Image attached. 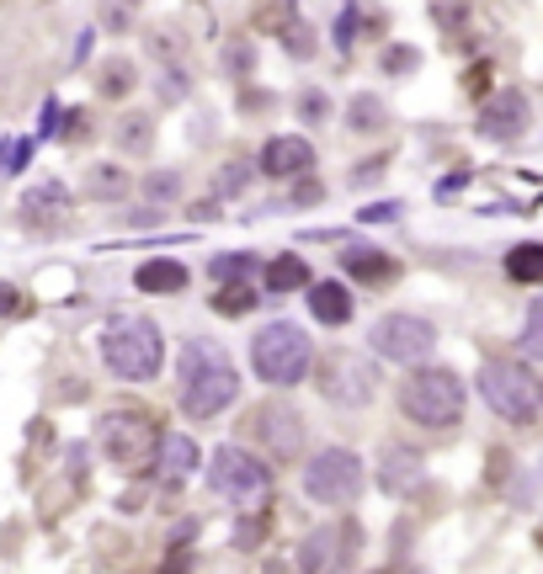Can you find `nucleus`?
<instances>
[{"label": "nucleus", "instance_id": "c9c22d12", "mask_svg": "<svg viewBox=\"0 0 543 574\" xmlns=\"http://www.w3.org/2000/svg\"><path fill=\"white\" fill-rule=\"evenodd\" d=\"M294 202H298V208H309V202H320V187H315V181H304Z\"/></svg>", "mask_w": 543, "mask_h": 574}, {"label": "nucleus", "instance_id": "6ab92c4d", "mask_svg": "<svg viewBox=\"0 0 543 574\" xmlns=\"http://www.w3.org/2000/svg\"><path fill=\"white\" fill-rule=\"evenodd\" d=\"M309 309H315L320 325H346V319H352V293H346L342 283H320L309 293Z\"/></svg>", "mask_w": 543, "mask_h": 574}, {"label": "nucleus", "instance_id": "9b49d317", "mask_svg": "<svg viewBox=\"0 0 543 574\" xmlns=\"http://www.w3.org/2000/svg\"><path fill=\"white\" fill-rule=\"evenodd\" d=\"M250 436H256V447H261V453L283 457V463L304 453V420H298V409L283 405V399H272V405H256Z\"/></svg>", "mask_w": 543, "mask_h": 574}, {"label": "nucleus", "instance_id": "5701e85b", "mask_svg": "<svg viewBox=\"0 0 543 574\" xmlns=\"http://www.w3.org/2000/svg\"><path fill=\"white\" fill-rule=\"evenodd\" d=\"M506 271H512V283H543V245H517L512 256H506Z\"/></svg>", "mask_w": 543, "mask_h": 574}, {"label": "nucleus", "instance_id": "f704fd0d", "mask_svg": "<svg viewBox=\"0 0 543 574\" xmlns=\"http://www.w3.org/2000/svg\"><path fill=\"white\" fill-rule=\"evenodd\" d=\"M229 70H235V75H246V70H250V48H240V43L229 48Z\"/></svg>", "mask_w": 543, "mask_h": 574}, {"label": "nucleus", "instance_id": "f3484780", "mask_svg": "<svg viewBox=\"0 0 543 574\" xmlns=\"http://www.w3.org/2000/svg\"><path fill=\"white\" fill-rule=\"evenodd\" d=\"M315 166V149H309V139H272L267 149H261V170L267 176H277V181H288V176H304V170Z\"/></svg>", "mask_w": 543, "mask_h": 574}, {"label": "nucleus", "instance_id": "7c9ffc66", "mask_svg": "<svg viewBox=\"0 0 543 574\" xmlns=\"http://www.w3.org/2000/svg\"><path fill=\"white\" fill-rule=\"evenodd\" d=\"M128 86H134V65H107V75H101V91L124 96Z\"/></svg>", "mask_w": 543, "mask_h": 574}, {"label": "nucleus", "instance_id": "7ed1b4c3", "mask_svg": "<svg viewBox=\"0 0 543 574\" xmlns=\"http://www.w3.org/2000/svg\"><path fill=\"white\" fill-rule=\"evenodd\" d=\"M250 367H256V378L272 383V388H294V383L309 378V367H315V346H309V335L298 330V325L283 319V325L256 330Z\"/></svg>", "mask_w": 543, "mask_h": 574}, {"label": "nucleus", "instance_id": "2eb2a0df", "mask_svg": "<svg viewBox=\"0 0 543 574\" xmlns=\"http://www.w3.org/2000/svg\"><path fill=\"white\" fill-rule=\"evenodd\" d=\"M70 214V191L59 187V181H43V187H32L22 197V218L32 229H59Z\"/></svg>", "mask_w": 543, "mask_h": 574}, {"label": "nucleus", "instance_id": "f257e3e1", "mask_svg": "<svg viewBox=\"0 0 543 574\" xmlns=\"http://www.w3.org/2000/svg\"><path fill=\"white\" fill-rule=\"evenodd\" d=\"M235 394H240V373L229 352L214 340H187L181 346V409L192 420H214L235 405Z\"/></svg>", "mask_w": 543, "mask_h": 574}, {"label": "nucleus", "instance_id": "bb28decb", "mask_svg": "<svg viewBox=\"0 0 543 574\" xmlns=\"http://www.w3.org/2000/svg\"><path fill=\"white\" fill-rule=\"evenodd\" d=\"M208 271H214V277H250V271H256V256H219V261L208 266Z\"/></svg>", "mask_w": 543, "mask_h": 574}, {"label": "nucleus", "instance_id": "a211bd4d", "mask_svg": "<svg viewBox=\"0 0 543 574\" xmlns=\"http://www.w3.org/2000/svg\"><path fill=\"white\" fill-rule=\"evenodd\" d=\"M378 484H384V495H411L421 484V457L405 453V447H389L378 463Z\"/></svg>", "mask_w": 543, "mask_h": 574}, {"label": "nucleus", "instance_id": "dca6fc26", "mask_svg": "<svg viewBox=\"0 0 543 574\" xmlns=\"http://www.w3.org/2000/svg\"><path fill=\"white\" fill-rule=\"evenodd\" d=\"M342 266H346V277H357L363 287H389L399 277L395 256H384V250H373V245H352V250H342Z\"/></svg>", "mask_w": 543, "mask_h": 574}, {"label": "nucleus", "instance_id": "f8f14e48", "mask_svg": "<svg viewBox=\"0 0 543 574\" xmlns=\"http://www.w3.org/2000/svg\"><path fill=\"white\" fill-rule=\"evenodd\" d=\"M527 122H533V101H527V91H501L495 101H485V112H480V133H485V139L512 144V139L527 133Z\"/></svg>", "mask_w": 543, "mask_h": 574}, {"label": "nucleus", "instance_id": "b1692460", "mask_svg": "<svg viewBox=\"0 0 543 574\" xmlns=\"http://www.w3.org/2000/svg\"><path fill=\"white\" fill-rule=\"evenodd\" d=\"M124 191H128V176L118 166H97V170H91V197L112 202V197H124Z\"/></svg>", "mask_w": 543, "mask_h": 574}, {"label": "nucleus", "instance_id": "20e7f679", "mask_svg": "<svg viewBox=\"0 0 543 574\" xmlns=\"http://www.w3.org/2000/svg\"><path fill=\"white\" fill-rule=\"evenodd\" d=\"M399 409L426 430L458 426V415H464V383L453 378L447 367H421L416 378H405V388H399Z\"/></svg>", "mask_w": 543, "mask_h": 574}, {"label": "nucleus", "instance_id": "393cba45", "mask_svg": "<svg viewBox=\"0 0 543 574\" xmlns=\"http://www.w3.org/2000/svg\"><path fill=\"white\" fill-rule=\"evenodd\" d=\"M214 309L219 314H250L256 309V293H250L246 283H229L224 293H214Z\"/></svg>", "mask_w": 543, "mask_h": 574}, {"label": "nucleus", "instance_id": "cd10ccee", "mask_svg": "<svg viewBox=\"0 0 543 574\" xmlns=\"http://www.w3.org/2000/svg\"><path fill=\"white\" fill-rule=\"evenodd\" d=\"M298 118H304V122H325V118H330V101H325V91H304V96H298Z\"/></svg>", "mask_w": 543, "mask_h": 574}, {"label": "nucleus", "instance_id": "412c9836", "mask_svg": "<svg viewBox=\"0 0 543 574\" xmlns=\"http://www.w3.org/2000/svg\"><path fill=\"white\" fill-rule=\"evenodd\" d=\"M134 283L145 287V293H181V287H187V266L181 261H145Z\"/></svg>", "mask_w": 543, "mask_h": 574}, {"label": "nucleus", "instance_id": "6e6552de", "mask_svg": "<svg viewBox=\"0 0 543 574\" xmlns=\"http://www.w3.org/2000/svg\"><path fill=\"white\" fill-rule=\"evenodd\" d=\"M363 478H368L363 457L346 453V447H325V453L304 468V495L315 505H346L363 495Z\"/></svg>", "mask_w": 543, "mask_h": 574}, {"label": "nucleus", "instance_id": "aec40b11", "mask_svg": "<svg viewBox=\"0 0 543 574\" xmlns=\"http://www.w3.org/2000/svg\"><path fill=\"white\" fill-rule=\"evenodd\" d=\"M118 155H149V139H155V122H149V112H124L118 118Z\"/></svg>", "mask_w": 543, "mask_h": 574}, {"label": "nucleus", "instance_id": "4468645a", "mask_svg": "<svg viewBox=\"0 0 543 574\" xmlns=\"http://www.w3.org/2000/svg\"><path fill=\"white\" fill-rule=\"evenodd\" d=\"M198 468V442L192 436H181V430H171V436H160L155 442V474H160V484H181V478Z\"/></svg>", "mask_w": 543, "mask_h": 574}, {"label": "nucleus", "instance_id": "2f4dec72", "mask_svg": "<svg viewBox=\"0 0 543 574\" xmlns=\"http://www.w3.org/2000/svg\"><path fill=\"white\" fill-rule=\"evenodd\" d=\"M250 181V170L246 166H224L219 170V181H214V191H219V197H229V191H240Z\"/></svg>", "mask_w": 543, "mask_h": 574}, {"label": "nucleus", "instance_id": "ddd939ff", "mask_svg": "<svg viewBox=\"0 0 543 574\" xmlns=\"http://www.w3.org/2000/svg\"><path fill=\"white\" fill-rule=\"evenodd\" d=\"M352 548H357V526H342V532H309L304 537V553H298V564L304 570H342L346 558H352Z\"/></svg>", "mask_w": 543, "mask_h": 574}, {"label": "nucleus", "instance_id": "a878e982", "mask_svg": "<svg viewBox=\"0 0 543 574\" xmlns=\"http://www.w3.org/2000/svg\"><path fill=\"white\" fill-rule=\"evenodd\" d=\"M378 122H384V101L357 96V101H352V128H357V133H368V128H378Z\"/></svg>", "mask_w": 543, "mask_h": 574}, {"label": "nucleus", "instance_id": "1a4fd4ad", "mask_svg": "<svg viewBox=\"0 0 543 574\" xmlns=\"http://www.w3.org/2000/svg\"><path fill=\"white\" fill-rule=\"evenodd\" d=\"M309 373H315V367H309ZM315 378H320V394L336 409H363V405H373V394H378V367H373L368 357H357V352H330Z\"/></svg>", "mask_w": 543, "mask_h": 574}, {"label": "nucleus", "instance_id": "c756f323", "mask_svg": "<svg viewBox=\"0 0 543 574\" xmlns=\"http://www.w3.org/2000/svg\"><path fill=\"white\" fill-rule=\"evenodd\" d=\"M101 17H107L112 32H128V22H134V0H101Z\"/></svg>", "mask_w": 543, "mask_h": 574}, {"label": "nucleus", "instance_id": "f03ea898", "mask_svg": "<svg viewBox=\"0 0 543 574\" xmlns=\"http://www.w3.org/2000/svg\"><path fill=\"white\" fill-rule=\"evenodd\" d=\"M101 357H107V367H112V378L149 383L155 373H160V362H166V340H160V330H155L149 319L124 314V319H112L107 335H101Z\"/></svg>", "mask_w": 543, "mask_h": 574}, {"label": "nucleus", "instance_id": "c85d7f7f", "mask_svg": "<svg viewBox=\"0 0 543 574\" xmlns=\"http://www.w3.org/2000/svg\"><path fill=\"white\" fill-rule=\"evenodd\" d=\"M176 191H181V176H176V170H166V176H149V181H145V197H155V202H171Z\"/></svg>", "mask_w": 543, "mask_h": 574}, {"label": "nucleus", "instance_id": "39448f33", "mask_svg": "<svg viewBox=\"0 0 543 574\" xmlns=\"http://www.w3.org/2000/svg\"><path fill=\"white\" fill-rule=\"evenodd\" d=\"M480 394L512 426H533L543 409V388L533 378V367H522V362H485L480 367Z\"/></svg>", "mask_w": 543, "mask_h": 574}, {"label": "nucleus", "instance_id": "473e14b6", "mask_svg": "<svg viewBox=\"0 0 543 574\" xmlns=\"http://www.w3.org/2000/svg\"><path fill=\"white\" fill-rule=\"evenodd\" d=\"M283 43H288L298 59H304V53H315V32H309L304 22H294V32H283Z\"/></svg>", "mask_w": 543, "mask_h": 574}, {"label": "nucleus", "instance_id": "72a5a7b5", "mask_svg": "<svg viewBox=\"0 0 543 574\" xmlns=\"http://www.w3.org/2000/svg\"><path fill=\"white\" fill-rule=\"evenodd\" d=\"M411 65H421L416 48H389V53H384V70H389V75H405Z\"/></svg>", "mask_w": 543, "mask_h": 574}, {"label": "nucleus", "instance_id": "e433bc0d", "mask_svg": "<svg viewBox=\"0 0 543 574\" xmlns=\"http://www.w3.org/2000/svg\"><path fill=\"white\" fill-rule=\"evenodd\" d=\"M6 309H17V287H11V283H0V314H6Z\"/></svg>", "mask_w": 543, "mask_h": 574}, {"label": "nucleus", "instance_id": "423d86ee", "mask_svg": "<svg viewBox=\"0 0 543 574\" xmlns=\"http://www.w3.org/2000/svg\"><path fill=\"white\" fill-rule=\"evenodd\" d=\"M208 484H214V495H224V501L261 511L272 495V468L256 453H246V447H219V453L208 457Z\"/></svg>", "mask_w": 543, "mask_h": 574}, {"label": "nucleus", "instance_id": "9d476101", "mask_svg": "<svg viewBox=\"0 0 543 574\" xmlns=\"http://www.w3.org/2000/svg\"><path fill=\"white\" fill-rule=\"evenodd\" d=\"M432 346H437V330L426 319H416V314H384L373 325V352L389 362H426Z\"/></svg>", "mask_w": 543, "mask_h": 574}, {"label": "nucleus", "instance_id": "0eeeda50", "mask_svg": "<svg viewBox=\"0 0 543 574\" xmlns=\"http://www.w3.org/2000/svg\"><path fill=\"white\" fill-rule=\"evenodd\" d=\"M101 453L112 457L118 468H145L149 457H155V442H160V426H155V415L145 405H118L107 420H101Z\"/></svg>", "mask_w": 543, "mask_h": 574}, {"label": "nucleus", "instance_id": "4be33fe9", "mask_svg": "<svg viewBox=\"0 0 543 574\" xmlns=\"http://www.w3.org/2000/svg\"><path fill=\"white\" fill-rule=\"evenodd\" d=\"M309 283V266H304V256H277V261L267 266V287L272 293H294V287Z\"/></svg>", "mask_w": 543, "mask_h": 574}]
</instances>
